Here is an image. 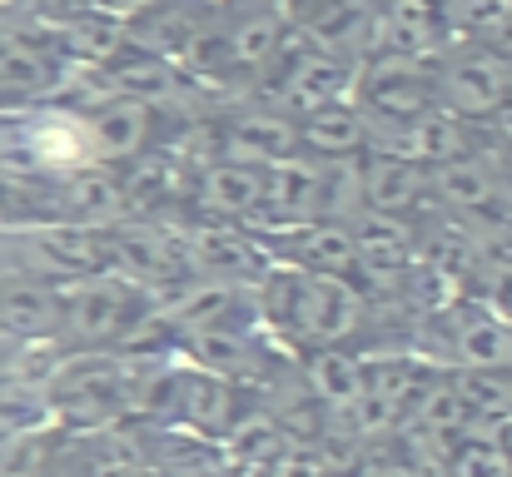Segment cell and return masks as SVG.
I'll list each match as a JSON object with an SVG mask.
<instances>
[{"mask_svg": "<svg viewBox=\"0 0 512 477\" xmlns=\"http://www.w3.org/2000/svg\"><path fill=\"white\" fill-rule=\"evenodd\" d=\"M453 353L468 368H512V323H503L493 314L463 318L458 338H453Z\"/></svg>", "mask_w": 512, "mask_h": 477, "instance_id": "obj_8", "label": "cell"}, {"mask_svg": "<svg viewBox=\"0 0 512 477\" xmlns=\"http://www.w3.org/2000/svg\"><path fill=\"white\" fill-rule=\"evenodd\" d=\"M503 448H508V453H512V418H508V443H503Z\"/></svg>", "mask_w": 512, "mask_h": 477, "instance_id": "obj_10", "label": "cell"}, {"mask_svg": "<svg viewBox=\"0 0 512 477\" xmlns=\"http://www.w3.org/2000/svg\"><path fill=\"white\" fill-rule=\"evenodd\" d=\"M493 120H498V130H503V135L512 140V95H508V105H503V110H498Z\"/></svg>", "mask_w": 512, "mask_h": 477, "instance_id": "obj_9", "label": "cell"}, {"mask_svg": "<svg viewBox=\"0 0 512 477\" xmlns=\"http://www.w3.org/2000/svg\"><path fill=\"white\" fill-rule=\"evenodd\" d=\"M368 140V115L363 105H348V100H334V105H319L314 115L299 120V150L314 159H353Z\"/></svg>", "mask_w": 512, "mask_h": 477, "instance_id": "obj_7", "label": "cell"}, {"mask_svg": "<svg viewBox=\"0 0 512 477\" xmlns=\"http://www.w3.org/2000/svg\"><path fill=\"white\" fill-rule=\"evenodd\" d=\"M269 169L259 159H214L204 164L199 184H194V204L219 214V219H244V214H264L269 199Z\"/></svg>", "mask_w": 512, "mask_h": 477, "instance_id": "obj_5", "label": "cell"}, {"mask_svg": "<svg viewBox=\"0 0 512 477\" xmlns=\"http://www.w3.org/2000/svg\"><path fill=\"white\" fill-rule=\"evenodd\" d=\"M259 314L294 343H324L334 348L343 333L358 328L363 304L339 274H314V269H279L269 274L259 294Z\"/></svg>", "mask_w": 512, "mask_h": 477, "instance_id": "obj_2", "label": "cell"}, {"mask_svg": "<svg viewBox=\"0 0 512 477\" xmlns=\"http://www.w3.org/2000/svg\"><path fill=\"white\" fill-rule=\"evenodd\" d=\"M60 80H65V55L55 45L0 30V110L40 105Z\"/></svg>", "mask_w": 512, "mask_h": 477, "instance_id": "obj_4", "label": "cell"}, {"mask_svg": "<svg viewBox=\"0 0 512 477\" xmlns=\"http://www.w3.org/2000/svg\"><path fill=\"white\" fill-rule=\"evenodd\" d=\"M130 219V184L110 169H0V234L100 229Z\"/></svg>", "mask_w": 512, "mask_h": 477, "instance_id": "obj_1", "label": "cell"}, {"mask_svg": "<svg viewBox=\"0 0 512 477\" xmlns=\"http://www.w3.org/2000/svg\"><path fill=\"white\" fill-rule=\"evenodd\" d=\"M60 318V284L0 269V348H50Z\"/></svg>", "mask_w": 512, "mask_h": 477, "instance_id": "obj_3", "label": "cell"}, {"mask_svg": "<svg viewBox=\"0 0 512 477\" xmlns=\"http://www.w3.org/2000/svg\"><path fill=\"white\" fill-rule=\"evenodd\" d=\"M438 95L453 115H498L512 95V70L498 55H463L438 75Z\"/></svg>", "mask_w": 512, "mask_h": 477, "instance_id": "obj_6", "label": "cell"}]
</instances>
